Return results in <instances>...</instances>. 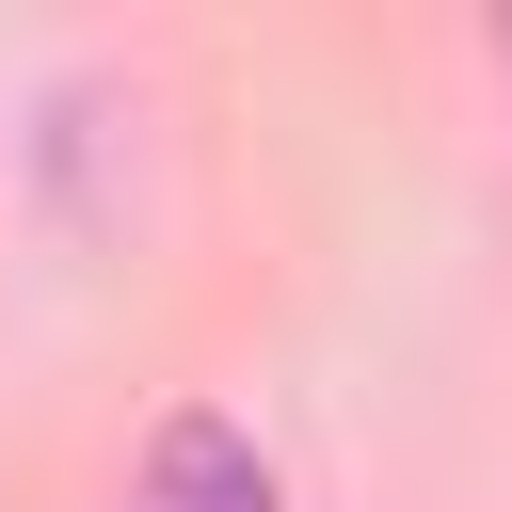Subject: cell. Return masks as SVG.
Wrapping results in <instances>:
<instances>
[{"instance_id":"2","label":"cell","mask_w":512,"mask_h":512,"mask_svg":"<svg viewBox=\"0 0 512 512\" xmlns=\"http://www.w3.org/2000/svg\"><path fill=\"white\" fill-rule=\"evenodd\" d=\"M496 64H512V32H496Z\"/></svg>"},{"instance_id":"1","label":"cell","mask_w":512,"mask_h":512,"mask_svg":"<svg viewBox=\"0 0 512 512\" xmlns=\"http://www.w3.org/2000/svg\"><path fill=\"white\" fill-rule=\"evenodd\" d=\"M128 512H288V480H272V448H256L240 416H160Z\"/></svg>"}]
</instances>
